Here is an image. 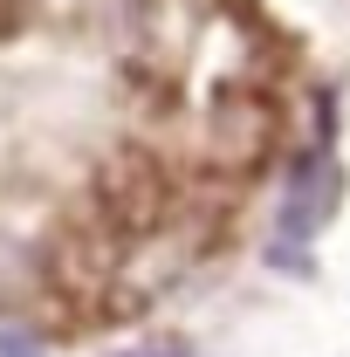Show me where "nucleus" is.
<instances>
[{
	"instance_id": "f257e3e1",
	"label": "nucleus",
	"mask_w": 350,
	"mask_h": 357,
	"mask_svg": "<svg viewBox=\"0 0 350 357\" xmlns=\"http://www.w3.org/2000/svg\"><path fill=\"white\" fill-rule=\"evenodd\" d=\"M337 192H344V172H337L330 158H303V165H296V185H289V199H282V234H289V241L316 234V227L330 220Z\"/></svg>"
},
{
	"instance_id": "f03ea898",
	"label": "nucleus",
	"mask_w": 350,
	"mask_h": 357,
	"mask_svg": "<svg viewBox=\"0 0 350 357\" xmlns=\"http://www.w3.org/2000/svg\"><path fill=\"white\" fill-rule=\"evenodd\" d=\"M261 144H268V131H261V110H254V103H234V110H220L213 137H206V151H213V158H227V165H248V158H261Z\"/></svg>"
},
{
	"instance_id": "7ed1b4c3",
	"label": "nucleus",
	"mask_w": 350,
	"mask_h": 357,
	"mask_svg": "<svg viewBox=\"0 0 350 357\" xmlns=\"http://www.w3.org/2000/svg\"><path fill=\"white\" fill-rule=\"evenodd\" d=\"M28 282H35V261H28L14 241H0V303H21Z\"/></svg>"
},
{
	"instance_id": "20e7f679",
	"label": "nucleus",
	"mask_w": 350,
	"mask_h": 357,
	"mask_svg": "<svg viewBox=\"0 0 350 357\" xmlns=\"http://www.w3.org/2000/svg\"><path fill=\"white\" fill-rule=\"evenodd\" d=\"M0 357H42V351H35L28 337H0Z\"/></svg>"
}]
</instances>
